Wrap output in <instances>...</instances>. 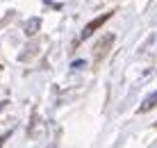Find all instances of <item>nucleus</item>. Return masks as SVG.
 <instances>
[{
    "label": "nucleus",
    "instance_id": "1",
    "mask_svg": "<svg viewBox=\"0 0 157 148\" xmlns=\"http://www.w3.org/2000/svg\"><path fill=\"white\" fill-rule=\"evenodd\" d=\"M157 107V91H153V94L146 96V100L141 103V107H139V112H150V109Z\"/></svg>",
    "mask_w": 157,
    "mask_h": 148
},
{
    "label": "nucleus",
    "instance_id": "4",
    "mask_svg": "<svg viewBox=\"0 0 157 148\" xmlns=\"http://www.w3.org/2000/svg\"><path fill=\"white\" fill-rule=\"evenodd\" d=\"M71 68H75V71H80V68H86V62L78 59V62H73V64H71Z\"/></svg>",
    "mask_w": 157,
    "mask_h": 148
},
{
    "label": "nucleus",
    "instance_id": "2",
    "mask_svg": "<svg viewBox=\"0 0 157 148\" xmlns=\"http://www.w3.org/2000/svg\"><path fill=\"white\" fill-rule=\"evenodd\" d=\"M102 21H107V14H105V16H100V18H96V21H91V23L84 27V32H82V39H89V37L94 34V30H96V27H98V25H102Z\"/></svg>",
    "mask_w": 157,
    "mask_h": 148
},
{
    "label": "nucleus",
    "instance_id": "5",
    "mask_svg": "<svg viewBox=\"0 0 157 148\" xmlns=\"http://www.w3.org/2000/svg\"><path fill=\"white\" fill-rule=\"evenodd\" d=\"M5 105H7V103H0V112H2V109H5Z\"/></svg>",
    "mask_w": 157,
    "mask_h": 148
},
{
    "label": "nucleus",
    "instance_id": "3",
    "mask_svg": "<svg viewBox=\"0 0 157 148\" xmlns=\"http://www.w3.org/2000/svg\"><path fill=\"white\" fill-rule=\"evenodd\" d=\"M39 27H41V18H30L28 23H25V34L28 37H32V34H36V32H39Z\"/></svg>",
    "mask_w": 157,
    "mask_h": 148
}]
</instances>
